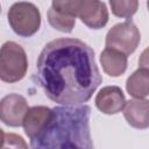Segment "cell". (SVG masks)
Returning <instances> with one entry per match:
<instances>
[{
  "mask_svg": "<svg viewBox=\"0 0 149 149\" xmlns=\"http://www.w3.org/2000/svg\"><path fill=\"white\" fill-rule=\"evenodd\" d=\"M36 78L45 95L65 107L88 101L102 78L93 49L78 38H57L42 49Z\"/></svg>",
  "mask_w": 149,
  "mask_h": 149,
  "instance_id": "6da1fadb",
  "label": "cell"
},
{
  "mask_svg": "<svg viewBox=\"0 0 149 149\" xmlns=\"http://www.w3.org/2000/svg\"><path fill=\"white\" fill-rule=\"evenodd\" d=\"M90 107H56L48 128L30 140L31 149H94L90 133Z\"/></svg>",
  "mask_w": 149,
  "mask_h": 149,
  "instance_id": "7a4b0ae2",
  "label": "cell"
},
{
  "mask_svg": "<svg viewBox=\"0 0 149 149\" xmlns=\"http://www.w3.org/2000/svg\"><path fill=\"white\" fill-rule=\"evenodd\" d=\"M51 6L79 17L91 29H100L108 22V9L105 2L99 0H62L52 1Z\"/></svg>",
  "mask_w": 149,
  "mask_h": 149,
  "instance_id": "3957f363",
  "label": "cell"
},
{
  "mask_svg": "<svg viewBox=\"0 0 149 149\" xmlns=\"http://www.w3.org/2000/svg\"><path fill=\"white\" fill-rule=\"evenodd\" d=\"M28 59L24 49L13 41L2 44L0 51V78L5 83H16L27 72Z\"/></svg>",
  "mask_w": 149,
  "mask_h": 149,
  "instance_id": "277c9868",
  "label": "cell"
},
{
  "mask_svg": "<svg viewBox=\"0 0 149 149\" xmlns=\"http://www.w3.org/2000/svg\"><path fill=\"white\" fill-rule=\"evenodd\" d=\"M7 19L13 31L21 37H30L41 26V13L38 8L27 1L13 3L7 13Z\"/></svg>",
  "mask_w": 149,
  "mask_h": 149,
  "instance_id": "5b68a950",
  "label": "cell"
},
{
  "mask_svg": "<svg viewBox=\"0 0 149 149\" xmlns=\"http://www.w3.org/2000/svg\"><path fill=\"white\" fill-rule=\"evenodd\" d=\"M141 41V34L139 28L132 20L116 23L106 34L105 44L106 48L115 49L125 55L133 54Z\"/></svg>",
  "mask_w": 149,
  "mask_h": 149,
  "instance_id": "8992f818",
  "label": "cell"
},
{
  "mask_svg": "<svg viewBox=\"0 0 149 149\" xmlns=\"http://www.w3.org/2000/svg\"><path fill=\"white\" fill-rule=\"evenodd\" d=\"M28 111V102L26 98L21 94L12 93L3 97L0 101L1 121L9 127L22 126Z\"/></svg>",
  "mask_w": 149,
  "mask_h": 149,
  "instance_id": "52a82bcc",
  "label": "cell"
},
{
  "mask_svg": "<svg viewBox=\"0 0 149 149\" xmlns=\"http://www.w3.org/2000/svg\"><path fill=\"white\" fill-rule=\"evenodd\" d=\"M52 118L54 109L47 106H34L29 108L22 125L26 135L30 140L38 137L48 128Z\"/></svg>",
  "mask_w": 149,
  "mask_h": 149,
  "instance_id": "ba28073f",
  "label": "cell"
},
{
  "mask_svg": "<svg viewBox=\"0 0 149 149\" xmlns=\"http://www.w3.org/2000/svg\"><path fill=\"white\" fill-rule=\"evenodd\" d=\"M126 98L119 86H105L95 97V106L104 114H116L125 108Z\"/></svg>",
  "mask_w": 149,
  "mask_h": 149,
  "instance_id": "9c48e42d",
  "label": "cell"
},
{
  "mask_svg": "<svg viewBox=\"0 0 149 149\" xmlns=\"http://www.w3.org/2000/svg\"><path fill=\"white\" fill-rule=\"evenodd\" d=\"M123 116L128 125L136 129L149 128V100L130 99L123 108Z\"/></svg>",
  "mask_w": 149,
  "mask_h": 149,
  "instance_id": "30bf717a",
  "label": "cell"
},
{
  "mask_svg": "<svg viewBox=\"0 0 149 149\" xmlns=\"http://www.w3.org/2000/svg\"><path fill=\"white\" fill-rule=\"evenodd\" d=\"M100 64L108 76L119 77L127 70V55L112 48H105L100 54Z\"/></svg>",
  "mask_w": 149,
  "mask_h": 149,
  "instance_id": "8fae6325",
  "label": "cell"
},
{
  "mask_svg": "<svg viewBox=\"0 0 149 149\" xmlns=\"http://www.w3.org/2000/svg\"><path fill=\"white\" fill-rule=\"evenodd\" d=\"M126 90L135 99H143L149 95V71L139 68L126 81Z\"/></svg>",
  "mask_w": 149,
  "mask_h": 149,
  "instance_id": "7c38bea8",
  "label": "cell"
},
{
  "mask_svg": "<svg viewBox=\"0 0 149 149\" xmlns=\"http://www.w3.org/2000/svg\"><path fill=\"white\" fill-rule=\"evenodd\" d=\"M47 16H48V21L50 23V26L62 33H71L72 29L74 28V24H76V17L72 16L71 14L69 13H65L63 10H59L55 7H50L48 13H47Z\"/></svg>",
  "mask_w": 149,
  "mask_h": 149,
  "instance_id": "4fadbf2b",
  "label": "cell"
},
{
  "mask_svg": "<svg viewBox=\"0 0 149 149\" xmlns=\"http://www.w3.org/2000/svg\"><path fill=\"white\" fill-rule=\"evenodd\" d=\"M109 6L115 16L129 20L136 13L139 2L136 0H111Z\"/></svg>",
  "mask_w": 149,
  "mask_h": 149,
  "instance_id": "5bb4252c",
  "label": "cell"
},
{
  "mask_svg": "<svg viewBox=\"0 0 149 149\" xmlns=\"http://www.w3.org/2000/svg\"><path fill=\"white\" fill-rule=\"evenodd\" d=\"M2 134V144L1 149H29L27 142L22 136L14 133L1 132Z\"/></svg>",
  "mask_w": 149,
  "mask_h": 149,
  "instance_id": "9a60e30c",
  "label": "cell"
},
{
  "mask_svg": "<svg viewBox=\"0 0 149 149\" xmlns=\"http://www.w3.org/2000/svg\"><path fill=\"white\" fill-rule=\"evenodd\" d=\"M139 65L141 69H146L149 71V47L146 48L139 58Z\"/></svg>",
  "mask_w": 149,
  "mask_h": 149,
  "instance_id": "2e32d148",
  "label": "cell"
},
{
  "mask_svg": "<svg viewBox=\"0 0 149 149\" xmlns=\"http://www.w3.org/2000/svg\"><path fill=\"white\" fill-rule=\"evenodd\" d=\"M147 7H148V10H149V1H147Z\"/></svg>",
  "mask_w": 149,
  "mask_h": 149,
  "instance_id": "e0dca14e",
  "label": "cell"
}]
</instances>
